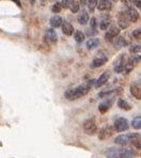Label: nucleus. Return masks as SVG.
Instances as JSON below:
<instances>
[{"label":"nucleus","mask_w":141,"mask_h":158,"mask_svg":"<svg viewBox=\"0 0 141 158\" xmlns=\"http://www.w3.org/2000/svg\"><path fill=\"white\" fill-rule=\"evenodd\" d=\"M94 80L88 81V82H85L82 85H78V87L74 88V89H70L65 92V98H68V101H76V99H79L81 97H84L85 95H87L89 91L91 90L92 83H93Z\"/></svg>","instance_id":"obj_1"},{"label":"nucleus","mask_w":141,"mask_h":158,"mask_svg":"<svg viewBox=\"0 0 141 158\" xmlns=\"http://www.w3.org/2000/svg\"><path fill=\"white\" fill-rule=\"evenodd\" d=\"M82 128H84V131L87 135H95L97 132V126H96V123L94 121V118H88L82 124Z\"/></svg>","instance_id":"obj_2"},{"label":"nucleus","mask_w":141,"mask_h":158,"mask_svg":"<svg viewBox=\"0 0 141 158\" xmlns=\"http://www.w3.org/2000/svg\"><path fill=\"white\" fill-rule=\"evenodd\" d=\"M127 62H128V59L126 58L125 55L120 56L117 59V61L114 62V65H113V69H114L115 73H122V72L125 71Z\"/></svg>","instance_id":"obj_3"},{"label":"nucleus","mask_w":141,"mask_h":158,"mask_svg":"<svg viewBox=\"0 0 141 158\" xmlns=\"http://www.w3.org/2000/svg\"><path fill=\"white\" fill-rule=\"evenodd\" d=\"M128 121L126 120L125 118H118L117 120L114 121V124H113V128H114L115 131L118 132H122L125 131L128 129Z\"/></svg>","instance_id":"obj_4"},{"label":"nucleus","mask_w":141,"mask_h":158,"mask_svg":"<svg viewBox=\"0 0 141 158\" xmlns=\"http://www.w3.org/2000/svg\"><path fill=\"white\" fill-rule=\"evenodd\" d=\"M119 34H120V28H118L117 26H111L107 30V32H106L105 39L108 42H113L114 39H117V36H119Z\"/></svg>","instance_id":"obj_5"},{"label":"nucleus","mask_w":141,"mask_h":158,"mask_svg":"<svg viewBox=\"0 0 141 158\" xmlns=\"http://www.w3.org/2000/svg\"><path fill=\"white\" fill-rule=\"evenodd\" d=\"M113 131H114V128L111 126H106L104 128H102L99 131V134H98V138L101 140H105V139L109 138L113 135Z\"/></svg>","instance_id":"obj_6"},{"label":"nucleus","mask_w":141,"mask_h":158,"mask_svg":"<svg viewBox=\"0 0 141 158\" xmlns=\"http://www.w3.org/2000/svg\"><path fill=\"white\" fill-rule=\"evenodd\" d=\"M136 155V152L131 148H120L119 158H134Z\"/></svg>","instance_id":"obj_7"},{"label":"nucleus","mask_w":141,"mask_h":158,"mask_svg":"<svg viewBox=\"0 0 141 158\" xmlns=\"http://www.w3.org/2000/svg\"><path fill=\"white\" fill-rule=\"evenodd\" d=\"M109 78H110V72H108V71L104 72V73L98 77L97 80L95 81V87L101 88L102 85H104L108 80H109Z\"/></svg>","instance_id":"obj_8"},{"label":"nucleus","mask_w":141,"mask_h":158,"mask_svg":"<svg viewBox=\"0 0 141 158\" xmlns=\"http://www.w3.org/2000/svg\"><path fill=\"white\" fill-rule=\"evenodd\" d=\"M131 93L136 99H141V85L139 83H131Z\"/></svg>","instance_id":"obj_9"},{"label":"nucleus","mask_w":141,"mask_h":158,"mask_svg":"<svg viewBox=\"0 0 141 158\" xmlns=\"http://www.w3.org/2000/svg\"><path fill=\"white\" fill-rule=\"evenodd\" d=\"M114 142L117 143V144H120V145L128 144V143H131V134L120 135V136H118L117 138L114 139Z\"/></svg>","instance_id":"obj_10"},{"label":"nucleus","mask_w":141,"mask_h":158,"mask_svg":"<svg viewBox=\"0 0 141 158\" xmlns=\"http://www.w3.org/2000/svg\"><path fill=\"white\" fill-rule=\"evenodd\" d=\"M126 14H127V16H128L129 22L136 23L138 19H139V13H138L137 10H136V9H134L133 6H131V8L127 9Z\"/></svg>","instance_id":"obj_11"},{"label":"nucleus","mask_w":141,"mask_h":158,"mask_svg":"<svg viewBox=\"0 0 141 158\" xmlns=\"http://www.w3.org/2000/svg\"><path fill=\"white\" fill-rule=\"evenodd\" d=\"M128 16L126 13H120L118 15V23H119V26L122 29H125L128 27Z\"/></svg>","instance_id":"obj_12"},{"label":"nucleus","mask_w":141,"mask_h":158,"mask_svg":"<svg viewBox=\"0 0 141 158\" xmlns=\"http://www.w3.org/2000/svg\"><path fill=\"white\" fill-rule=\"evenodd\" d=\"M107 61H108V58L106 57V56H98V57H96L95 59L92 61L91 67L96 69V67H99V66L104 65V64H105Z\"/></svg>","instance_id":"obj_13"},{"label":"nucleus","mask_w":141,"mask_h":158,"mask_svg":"<svg viewBox=\"0 0 141 158\" xmlns=\"http://www.w3.org/2000/svg\"><path fill=\"white\" fill-rule=\"evenodd\" d=\"M45 40L49 43L54 44L57 42L58 40V36H57V33L54 29H47L45 32Z\"/></svg>","instance_id":"obj_14"},{"label":"nucleus","mask_w":141,"mask_h":158,"mask_svg":"<svg viewBox=\"0 0 141 158\" xmlns=\"http://www.w3.org/2000/svg\"><path fill=\"white\" fill-rule=\"evenodd\" d=\"M131 144L136 148L141 150V135L140 134H131Z\"/></svg>","instance_id":"obj_15"},{"label":"nucleus","mask_w":141,"mask_h":158,"mask_svg":"<svg viewBox=\"0 0 141 158\" xmlns=\"http://www.w3.org/2000/svg\"><path fill=\"white\" fill-rule=\"evenodd\" d=\"M61 29H62V32H63L65 35H72L74 33V27L71 23L68 22H64L61 26Z\"/></svg>","instance_id":"obj_16"},{"label":"nucleus","mask_w":141,"mask_h":158,"mask_svg":"<svg viewBox=\"0 0 141 158\" xmlns=\"http://www.w3.org/2000/svg\"><path fill=\"white\" fill-rule=\"evenodd\" d=\"M112 4L110 0H99L97 3V9L99 11H109Z\"/></svg>","instance_id":"obj_17"},{"label":"nucleus","mask_w":141,"mask_h":158,"mask_svg":"<svg viewBox=\"0 0 141 158\" xmlns=\"http://www.w3.org/2000/svg\"><path fill=\"white\" fill-rule=\"evenodd\" d=\"M111 105H112V101H111V99H107V101L101 103V104H99V106H98L99 112H101V113L107 112V111L109 110L110 107H111Z\"/></svg>","instance_id":"obj_18"},{"label":"nucleus","mask_w":141,"mask_h":158,"mask_svg":"<svg viewBox=\"0 0 141 158\" xmlns=\"http://www.w3.org/2000/svg\"><path fill=\"white\" fill-rule=\"evenodd\" d=\"M89 14H88L87 11H81L77 17V20L80 25H87L89 23Z\"/></svg>","instance_id":"obj_19"},{"label":"nucleus","mask_w":141,"mask_h":158,"mask_svg":"<svg viewBox=\"0 0 141 158\" xmlns=\"http://www.w3.org/2000/svg\"><path fill=\"white\" fill-rule=\"evenodd\" d=\"M120 148H110L106 151V157L107 158H119Z\"/></svg>","instance_id":"obj_20"},{"label":"nucleus","mask_w":141,"mask_h":158,"mask_svg":"<svg viewBox=\"0 0 141 158\" xmlns=\"http://www.w3.org/2000/svg\"><path fill=\"white\" fill-rule=\"evenodd\" d=\"M62 24H63V20L60 16L55 15L50 18V25H52V28H59L62 26Z\"/></svg>","instance_id":"obj_21"},{"label":"nucleus","mask_w":141,"mask_h":158,"mask_svg":"<svg viewBox=\"0 0 141 158\" xmlns=\"http://www.w3.org/2000/svg\"><path fill=\"white\" fill-rule=\"evenodd\" d=\"M127 44H128V42H127L125 38H123V36H119V38H117L114 41V45L117 46L118 48L125 47V46H127Z\"/></svg>","instance_id":"obj_22"},{"label":"nucleus","mask_w":141,"mask_h":158,"mask_svg":"<svg viewBox=\"0 0 141 158\" xmlns=\"http://www.w3.org/2000/svg\"><path fill=\"white\" fill-rule=\"evenodd\" d=\"M99 44V40L96 39V38H93V39H90L89 41L87 42V48L88 49H94L95 47H97Z\"/></svg>","instance_id":"obj_23"},{"label":"nucleus","mask_w":141,"mask_h":158,"mask_svg":"<svg viewBox=\"0 0 141 158\" xmlns=\"http://www.w3.org/2000/svg\"><path fill=\"white\" fill-rule=\"evenodd\" d=\"M118 106H119L121 109H123V110H125V111H128V110H131V106L129 105L126 101H124V99H122V98H120L119 101H118Z\"/></svg>","instance_id":"obj_24"},{"label":"nucleus","mask_w":141,"mask_h":158,"mask_svg":"<svg viewBox=\"0 0 141 158\" xmlns=\"http://www.w3.org/2000/svg\"><path fill=\"white\" fill-rule=\"evenodd\" d=\"M74 39H75V41L77 42V43H81V42L85 41V35L84 32H81L80 30H78V31H76L75 33H74Z\"/></svg>","instance_id":"obj_25"},{"label":"nucleus","mask_w":141,"mask_h":158,"mask_svg":"<svg viewBox=\"0 0 141 158\" xmlns=\"http://www.w3.org/2000/svg\"><path fill=\"white\" fill-rule=\"evenodd\" d=\"M79 8H80L79 1H77V0H72L70 3V9H71L72 13H77Z\"/></svg>","instance_id":"obj_26"},{"label":"nucleus","mask_w":141,"mask_h":158,"mask_svg":"<svg viewBox=\"0 0 141 158\" xmlns=\"http://www.w3.org/2000/svg\"><path fill=\"white\" fill-rule=\"evenodd\" d=\"M131 126L135 129H141V117H136L131 121Z\"/></svg>","instance_id":"obj_27"},{"label":"nucleus","mask_w":141,"mask_h":158,"mask_svg":"<svg viewBox=\"0 0 141 158\" xmlns=\"http://www.w3.org/2000/svg\"><path fill=\"white\" fill-rule=\"evenodd\" d=\"M97 0H88V3H87V6L89 9L90 12H93L95 10V8L97 6Z\"/></svg>","instance_id":"obj_28"},{"label":"nucleus","mask_w":141,"mask_h":158,"mask_svg":"<svg viewBox=\"0 0 141 158\" xmlns=\"http://www.w3.org/2000/svg\"><path fill=\"white\" fill-rule=\"evenodd\" d=\"M109 25H110V20L108 18H104V19H102L101 24H99V28H101V30H108Z\"/></svg>","instance_id":"obj_29"},{"label":"nucleus","mask_w":141,"mask_h":158,"mask_svg":"<svg viewBox=\"0 0 141 158\" xmlns=\"http://www.w3.org/2000/svg\"><path fill=\"white\" fill-rule=\"evenodd\" d=\"M129 52L131 53H139L141 52V45H131L129 47Z\"/></svg>","instance_id":"obj_30"},{"label":"nucleus","mask_w":141,"mask_h":158,"mask_svg":"<svg viewBox=\"0 0 141 158\" xmlns=\"http://www.w3.org/2000/svg\"><path fill=\"white\" fill-rule=\"evenodd\" d=\"M133 36H134V39H136V40H141V28H138V29L134 30Z\"/></svg>","instance_id":"obj_31"},{"label":"nucleus","mask_w":141,"mask_h":158,"mask_svg":"<svg viewBox=\"0 0 141 158\" xmlns=\"http://www.w3.org/2000/svg\"><path fill=\"white\" fill-rule=\"evenodd\" d=\"M62 8H63V6H62V4L59 3V2H57V3H55L54 6H52V12H54V13H59L60 11H61Z\"/></svg>","instance_id":"obj_32"},{"label":"nucleus","mask_w":141,"mask_h":158,"mask_svg":"<svg viewBox=\"0 0 141 158\" xmlns=\"http://www.w3.org/2000/svg\"><path fill=\"white\" fill-rule=\"evenodd\" d=\"M90 25H91V28L93 30L96 29V26H97V22H96V18L95 17H92L90 19Z\"/></svg>","instance_id":"obj_33"},{"label":"nucleus","mask_w":141,"mask_h":158,"mask_svg":"<svg viewBox=\"0 0 141 158\" xmlns=\"http://www.w3.org/2000/svg\"><path fill=\"white\" fill-rule=\"evenodd\" d=\"M71 1L72 0H62V6L63 8H68V6H70V3H71Z\"/></svg>","instance_id":"obj_34"},{"label":"nucleus","mask_w":141,"mask_h":158,"mask_svg":"<svg viewBox=\"0 0 141 158\" xmlns=\"http://www.w3.org/2000/svg\"><path fill=\"white\" fill-rule=\"evenodd\" d=\"M122 2H123V3L127 6V9L131 6V0H122Z\"/></svg>","instance_id":"obj_35"},{"label":"nucleus","mask_w":141,"mask_h":158,"mask_svg":"<svg viewBox=\"0 0 141 158\" xmlns=\"http://www.w3.org/2000/svg\"><path fill=\"white\" fill-rule=\"evenodd\" d=\"M111 92H112V91H107V92H102V93H99V94H98V96H99V97H105V96H107V95L111 94Z\"/></svg>","instance_id":"obj_36"},{"label":"nucleus","mask_w":141,"mask_h":158,"mask_svg":"<svg viewBox=\"0 0 141 158\" xmlns=\"http://www.w3.org/2000/svg\"><path fill=\"white\" fill-rule=\"evenodd\" d=\"M134 4H135L138 9L141 10V0H134Z\"/></svg>","instance_id":"obj_37"},{"label":"nucleus","mask_w":141,"mask_h":158,"mask_svg":"<svg viewBox=\"0 0 141 158\" xmlns=\"http://www.w3.org/2000/svg\"><path fill=\"white\" fill-rule=\"evenodd\" d=\"M79 3H80V6H85V4L88 3V1H85V0H80Z\"/></svg>","instance_id":"obj_38"},{"label":"nucleus","mask_w":141,"mask_h":158,"mask_svg":"<svg viewBox=\"0 0 141 158\" xmlns=\"http://www.w3.org/2000/svg\"><path fill=\"white\" fill-rule=\"evenodd\" d=\"M11 1L15 2V3L17 4V6H20V1H19V0H11Z\"/></svg>","instance_id":"obj_39"},{"label":"nucleus","mask_w":141,"mask_h":158,"mask_svg":"<svg viewBox=\"0 0 141 158\" xmlns=\"http://www.w3.org/2000/svg\"><path fill=\"white\" fill-rule=\"evenodd\" d=\"M30 3H31L32 6H33V4L35 3V0H30Z\"/></svg>","instance_id":"obj_40"}]
</instances>
